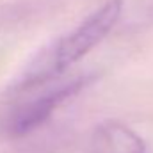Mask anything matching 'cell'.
<instances>
[{
  "label": "cell",
  "instance_id": "1",
  "mask_svg": "<svg viewBox=\"0 0 153 153\" xmlns=\"http://www.w3.org/2000/svg\"><path fill=\"white\" fill-rule=\"evenodd\" d=\"M123 11V0H107L93 14H89L75 30L61 38L39 62H34L18 84H43L64 75V71L89 53L114 29Z\"/></svg>",
  "mask_w": 153,
  "mask_h": 153
},
{
  "label": "cell",
  "instance_id": "2",
  "mask_svg": "<svg viewBox=\"0 0 153 153\" xmlns=\"http://www.w3.org/2000/svg\"><path fill=\"white\" fill-rule=\"evenodd\" d=\"M87 76L57 78L45 84L22 85L16 84L13 91V103L4 119V128L9 135H27L41 126L53 111L76 94L87 84Z\"/></svg>",
  "mask_w": 153,
  "mask_h": 153
},
{
  "label": "cell",
  "instance_id": "3",
  "mask_svg": "<svg viewBox=\"0 0 153 153\" xmlns=\"http://www.w3.org/2000/svg\"><path fill=\"white\" fill-rule=\"evenodd\" d=\"M87 153H146V144L126 125L107 119L93 130Z\"/></svg>",
  "mask_w": 153,
  "mask_h": 153
}]
</instances>
